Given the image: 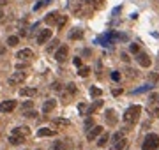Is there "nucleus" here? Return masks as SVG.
<instances>
[{
	"label": "nucleus",
	"mask_w": 159,
	"mask_h": 150,
	"mask_svg": "<svg viewBox=\"0 0 159 150\" xmlns=\"http://www.w3.org/2000/svg\"><path fill=\"white\" fill-rule=\"evenodd\" d=\"M140 113H141V106L133 104V106H129V108L126 110V113L122 115V120H124L126 124H134L140 118Z\"/></svg>",
	"instance_id": "obj_1"
},
{
	"label": "nucleus",
	"mask_w": 159,
	"mask_h": 150,
	"mask_svg": "<svg viewBox=\"0 0 159 150\" xmlns=\"http://www.w3.org/2000/svg\"><path fill=\"white\" fill-rule=\"evenodd\" d=\"M159 149V136L150 132L145 136L143 140V145H141V150H158Z\"/></svg>",
	"instance_id": "obj_2"
},
{
	"label": "nucleus",
	"mask_w": 159,
	"mask_h": 150,
	"mask_svg": "<svg viewBox=\"0 0 159 150\" xmlns=\"http://www.w3.org/2000/svg\"><path fill=\"white\" fill-rule=\"evenodd\" d=\"M50 39H51V28H44V30H39L36 41H37V44H46Z\"/></svg>",
	"instance_id": "obj_3"
},
{
	"label": "nucleus",
	"mask_w": 159,
	"mask_h": 150,
	"mask_svg": "<svg viewBox=\"0 0 159 150\" xmlns=\"http://www.w3.org/2000/svg\"><path fill=\"white\" fill-rule=\"evenodd\" d=\"M18 106V102L14 99H9V101H2L0 102V111L2 113H11L14 108Z\"/></svg>",
	"instance_id": "obj_4"
},
{
	"label": "nucleus",
	"mask_w": 159,
	"mask_h": 150,
	"mask_svg": "<svg viewBox=\"0 0 159 150\" xmlns=\"http://www.w3.org/2000/svg\"><path fill=\"white\" fill-rule=\"evenodd\" d=\"M27 78V73H14L9 76V85H21Z\"/></svg>",
	"instance_id": "obj_5"
},
{
	"label": "nucleus",
	"mask_w": 159,
	"mask_h": 150,
	"mask_svg": "<svg viewBox=\"0 0 159 150\" xmlns=\"http://www.w3.org/2000/svg\"><path fill=\"white\" fill-rule=\"evenodd\" d=\"M101 134H103V127L101 125H94L92 129H88V132H87V140L88 141H94L96 138H99Z\"/></svg>",
	"instance_id": "obj_6"
},
{
	"label": "nucleus",
	"mask_w": 159,
	"mask_h": 150,
	"mask_svg": "<svg viewBox=\"0 0 159 150\" xmlns=\"http://www.w3.org/2000/svg\"><path fill=\"white\" fill-rule=\"evenodd\" d=\"M67 51H69V48H67L65 44L59 46V50L55 51V60H57V62H64V60L67 58Z\"/></svg>",
	"instance_id": "obj_7"
},
{
	"label": "nucleus",
	"mask_w": 159,
	"mask_h": 150,
	"mask_svg": "<svg viewBox=\"0 0 159 150\" xmlns=\"http://www.w3.org/2000/svg\"><path fill=\"white\" fill-rule=\"evenodd\" d=\"M136 62H138L141 67H150V64H152L150 56L147 55V53H138V56H136Z\"/></svg>",
	"instance_id": "obj_8"
},
{
	"label": "nucleus",
	"mask_w": 159,
	"mask_h": 150,
	"mask_svg": "<svg viewBox=\"0 0 159 150\" xmlns=\"http://www.w3.org/2000/svg\"><path fill=\"white\" fill-rule=\"evenodd\" d=\"M55 106H57V101H55V99L44 101V104H42V113H51L55 110Z\"/></svg>",
	"instance_id": "obj_9"
},
{
	"label": "nucleus",
	"mask_w": 159,
	"mask_h": 150,
	"mask_svg": "<svg viewBox=\"0 0 159 150\" xmlns=\"http://www.w3.org/2000/svg\"><path fill=\"white\" fill-rule=\"evenodd\" d=\"M32 56H34V51L28 50V48H25V50H20V51H18L16 58H20V60H30Z\"/></svg>",
	"instance_id": "obj_10"
},
{
	"label": "nucleus",
	"mask_w": 159,
	"mask_h": 150,
	"mask_svg": "<svg viewBox=\"0 0 159 150\" xmlns=\"http://www.w3.org/2000/svg\"><path fill=\"white\" fill-rule=\"evenodd\" d=\"M36 94H37V88H30V87H23V88H20L21 97H34Z\"/></svg>",
	"instance_id": "obj_11"
},
{
	"label": "nucleus",
	"mask_w": 159,
	"mask_h": 150,
	"mask_svg": "<svg viewBox=\"0 0 159 150\" xmlns=\"http://www.w3.org/2000/svg\"><path fill=\"white\" fill-rule=\"evenodd\" d=\"M104 115H106V122H108L110 125H115V124H117V120H119V118H117V113L113 111V110H108Z\"/></svg>",
	"instance_id": "obj_12"
},
{
	"label": "nucleus",
	"mask_w": 159,
	"mask_h": 150,
	"mask_svg": "<svg viewBox=\"0 0 159 150\" xmlns=\"http://www.w3.org/2000/svg\"><path fill=\"white\" fill-rule=\"evenodd\" d=\"M57 134V131L55 129H50V127H41L39 131H37V136H41V138H46V136H55Z\"/></svg>",
	"instance_id": "obj_13"
},
{
	"label": "nucleus",
	"mask_w": 159,
	"mask_h": 150,
	"mask_svg": "<svg viewBox=\"0 0 159 150\" xmlns=\"http://www.w3.org/2000/svg\"><path fill=\"white\" fill-rule=\"evenodd\" d=\"M51 124H53L55 127H69V125H71V122H69L67 118H53Z\"/></svg>",
	"instance_id": "obj_14"
},
{
	"label": "nucleus",
	"mask_w": 159,
	"mask_h": 150,
	"mask_svg": "<svg viewBox=\"0 0 159 150\" xmlns=\"http://www.w3.org/2000/svg\"><path fill=\"white\" fill-rule=\"evenodd\" d=\"M9 143H11V145H21V143H25V136L11 134V136H9Z\"/></svg>",
	"instance_id": "obj_15"
},
{
	"label": "nucleus",
	"mask_w": 159,
	"mask_h": 150,
	"mask_svg": "<svg viewBox=\"0 0 159 150\" xmlns=\"http://www.w3.org/2000/svg\"><path fill=\"white\" fill-rule=\"evenodd\" d=\"M108 140H110V134H108V132H103L99 138H97V147H101V149L106 147V145H108Z\"/></svg>",
	"instance_id": "obj_16"
},
{
	"label": "nucleus",
	"mask_w": 159,
	"mask_h": 150,
	"mask_svg": "<svg viewBox=\"0 0 159 150\" xmlns=\"http://www.w3.org/2000/svg\"><path fill=\"white\" fill-rule=\"evenodd\" d=\"M81 37H83V30L81 28H73L69 32V39L71 41H76V39H81Z\"/></svg>",
	"instance_id": "obj_17"
},
{
	"label": "nucleus",
	"mask_w": 159,
	"mask_h": 150,
	"mask_svg": "<svg viewBox=\"0 0 159 150\" xmlns=\"http://www.w3.org/2000/svg\"><path fill=\"white\" fill-rule=\"evenodd\" d=\"M126 147H127V140H126V138H122V140H119V141H115V143H113V147H111L110 150H124Z\"/></svg>",
	"instance_id": "obj_18"
},
{
	"label": "nucleus",
	"mask_w": 159,
	"mask_h": 150,
	"mask_svg": "<svg viewBox=\"0 0 159 150\" xmlns=\"http://www.w3.org/2000/svg\"><path fill=\"white\" fill-rule=\"evenodd\" d=\"M44 21H46L48 25H55V23L59 21V13H50V14H46Z\"/></svg>",
	"instance_id": "obj_19"
},
{
	"label": "nucleus",
	"mask_w": 159,
	"mask_h": 150,
	"mask_svg": "<svg viewBox=\"0 0 159 150\" xmlns=\"http://www.w3.org/2000/svg\"><path fill=\"white\" fill-rule=\"evenodd\" d=\"M11 134H20V136H28V134H30V131H28V127H14V129L11 131Z\"/></svg>",
	"instance_id": "obj_20"
},
{
	"label": "nucleus",
	"mask_w": 159,
	"mask_h": 150,
	"mask_svg": "<svg viewBox=\"0 0 159 150\" xmlns=\"http://www.w3.org/2000/svg\"><path fill=\"white\" fill-rule=\"evenodd\" d=\"M101 106H103V101H96L92 106H88V108H87V113H85V115H92V113L96 111L97 108H101Z\"/></svg>",
	"instance_id": "obj_21"
},
{
	"label": "nucleus",
	"mask_w": 159,
	"mask_h": 150,
	"mask_svg": "<svg viewBox=\"0 0 159 150\" xmlns=\"http://www.w3.org/2000/svg\"><path fill=\"white\" fill-rule=\"evenodd\" d=\"M18 42H20V37L18 36H9L7 37V46H11V48L18 46Z\"/></svg>",
	"instance_id": "obj_22"
},
{
	"label": "nucleus",
	"mask_w": 159,
	"mask_h": 150,
	"mask_svg": "<svg viewBox=\"0 0 159 150\" xmlns=\"http://www.w3.org/2000/svg\"><path fill=\"white\" fill-rule=\"evenodd\" d=\"M50 150H65V143L62 140H57L55 143H51V149Z\"/></svg>",
	"instance_id": "obj_23"
},
{
	"label": "nucleus",
	"mask_w": 159,
	"mask_h": 150,
	"mask_svg": "<svg viewBox=\"0 0 159 150\" xmlns=\"http://www.w3.org/2000/svg\"><path fill=\"white\" fill-rule=\"evenodd\" d=\"M78 74L81 76V78H87V76L90 74V67H85V65H81L78 71Z\"/></svg>",
	"instance_id": "obj_24"
},
{
	"label": "nucleus",
	"mask_w": 159,
	"mask_h": 150,
	"mask_svg": "<svg viewBox=\"0 0 159 150\" xmlns=\"http://www.w3.org/2000/svg\"><path fill=\"white\" fill-rule=\"evenodd\" d=\"M101 94H103V90L97 88V87H92V88H90V95H92V97H101Z\"/></svg>",
	"instance_id": "obj_25"
},
{
	"label": "nucleus",
	"mask_w": 159,
	"mask_h": 150,
	"mask_svg": "<svg viewBox=\"0 0 159 150\" xmlns=\"http://www.w3.org/2000/svg\"><path fill=\"white\" fill-rule=\"evenodd\" d=\"M32 106H34V102H32V101H25V102L21 104V111H27V110H32Z\"/></svg>",
	"instance_id": "obj_26"
},
{
	"label": "nucleus",
	"mask_w": 159,
	"mask_h": 150,
	"mask_svg": "<svg viewBox=\"0 0 159 150\" xmlns=\"http://www.w3.org/2000/svg\"><path fill=\"white\" fill-rule=\"evenodd\" d=\"M21 113H23V117H27V118H34V117L37 115V113L32 111V110H27V111H21Z\"/></svg>",
	"instance_id": "obj_27"
},
{
	"label": "nucleus",
	"mask_w": 159,
	"mask_h": 150,
	"mask_svg": "<svg viewBox=\"0 0 159 150\" xmlns=\"http://www.w3.org/2000/svg\"><path fill=\"white\" fill-rule=\"evenodd\" d=\"M158 102H159V94H152L150 95V106H154Z\"/></svg>",
	"instance_id": "obj_28"
},
{
	"label": "nucleus",
	"mask_w": 159,
	"mask_h": 150,
	"mask_svg": "<svg viewBox=\"0 0 159 150\" xmlns=\"http://www.w3.org/2000/svg\"><path fill=\"white\" fill-rule=\"evenodd\" d=\"M65 21H67V16H59V21H57V25H59V28H62V27L65 25Z\"/></svg>",
	"instance_id": "obj_29"
},
{
	"label": "nucleus",
	"mask_w": 159,
	"mask_h": 150,
	"mask_svg": "<svg viewBox=\"0 0 159 150\" xmlns=\"http://www.w3.org/2000/svg\"><path fill=\"white\" fill-rule=\"evenodd\" d=\"M65 90H67L69 94H74V92H76V85H74V83H69V85L65 87Z\"/></svg>",
	"instance_id": "obj_30"
},
{
	"label": "nucleus",
	"mask_w": 159,
	"mask_h": 150,
	"mask_svg": "<svg viewBox=\"0 0 159 150\" xmlns=\"http://www.w3.org/2000/svg\"><path fill=\"white\" fill-rule=\"evenodd\" d=\"M129 50H131V53H140V46L138 44H134V42L129 46Z\"/></svg>",
	"instance_id": "obj_31"
},
{
	"label": "nucleus",
	"mask_w": 159,
	"mask_h": 150,
	"mask_svg": "<svg viewBox=\"0 0 159 150\" xmlns=\"http://www.w3.org/2000/svg\"><path fill=\"white\" fill-rule=\"evenodd\" d=\"M122 138H124V132H115L111 140H113V143H115V141H119V140H122Z\"/></svg>",
	"instance_id": "obj_32"
},
{
	"label": "nucleus",
	"mask_w": 159,
	"mask_h": 150,
	"mask_svg": "<svg viewBox=\"0 0 159 150\" xmlns=\"http://www.w3.org/2000/svg\"><path fill=\"white\" fill-rule=\"evenodd\" d=\"M111 79H113V81H119L120 79V73L119 71H113V73H111Z\"/></svg>",
	"instance_id": "obj_33"
},
{
	"label": "nucleus",
	"mask_w": 159,
	"mask_h": 150,
	"mask_svg": "<svg viewBox=\"0 0 159 150\" xmlns=\"http://www.w3.org/2000/svg\"><path fill=\"white\" fill-rule=\"evenodd\" d=\"M57 44H59V41H51V42H50V46H48V51L55 50V48H57Z\"/></svg>",
	"instance_id": "obj_34"
},
{
	"label": "nucleus",
	"mask_w": 159,
	"mask_h": 150,
	"mask_svg": "<svg viewBox=\"0 0 159 150\" xmlns=\"http://www.w3.org/2000/svg\"><path fill=\"white\" fill-rule=\"evenodd\" d=\"M78 110H80V113H81V115H85V113H87V104H83V102H81V104L78 106Z\"/></svg>",
	"instance_id": "obj_35"
},
{
	"label": "nucleus",
	"mask_w": 159,
	"mask_h": 150,
	"mask_svg": "<svg viewBox=\"0 0 159 150\" xmlns=\"http://www.w3.org/2000/svg\"><path fill=\"white\" fill-rule=\"evenodd\" d=\"M51 90H55V92H59V90H60V83H59V81H55V83L51 85Z\"/></svg>",
	"instance_id": "obj_36"
},
{
	"label": "nucleus",
	"mask_w": 159,
	"mask_h": 150,
	"mask_svg": "<svg viewBox=\"0 0 159 150\" xmlns=\"http://www.w3.org/2000/svg\"><path fill=\"white\" fill-rule=\"evenodd\" d=\"M73 64H74L76 67H81V58H80V56H76V58L73 60Z\"/></svg>",
	"instance_id": "obj_37"
},
{
	"label": "nucleus",
	"mask_w": 159,
	"mask_h": 150,
	"mask_svg": "<svg viewBox=\"0 0 159 150\" xmlns=\"http://www.w3.org/2000/svg\"><path fill=\"white\" fill-rule=\"evenodd\" d=\"M111 94H113L115 97H117V95H120V94H122V88H113V90H111Z\"/></svg>",
	"instance_id": "obj_38"
},
{
	"label": "nucleus",
	"mask_w": 159,
	"mask_h": 150,
	"mask_svg": "<svg viewBox=\"0 0 159 150\" xmlns=\"http://www.w3.org/2000/svg\"><path fill=\"white\" fill-rule=\"evenodd\" d=\"M92 124H94V122H92V118H87V122H85V127H92Z\"/></svg>",
	"instance_id": "obj_39"
},
{
	"label": "nucleus",
	"mask_w": 159,
	"mask_h": 150,
	"mask_svg": "<svg viewBox=\"0 0 159 150\" xmlns=\"http://www.w3.org/2000/svg\"><path fill=\"white\" fill-rule=\"evenodd\" d=\"M122 60H124V62H129V56H127V53H122Z\"/></svg>",
	"instance_id": "obj_40"
},
{
	"label": "nucleus",
	"mask_w": 159,
	"mask_h": 150,
	"mask_svg": "<svg viewBox=\"0 0 159 150\" xmlns=\"http://www.w3.org/2000/svg\"><path fill=\"white\" fill-rule=\"evenodd\" d=\"M16 67H18V69H25V67H27V64H21V62H20V64H18Z\"/></svg>",
	"instance_id": "obj_41"
},
{
	"label": "nucleus",
	"mask_w": 159,
	"mask_h": 150,
	"mask_svg": "<svg viewBox=\"0 0 159 150\" xmlns=\"http://www.w3.org/2000/svg\"><path fill=\"white\" fill-rule=\"evenodd\" d=\"M85 2H87V4H94L96 0H85Z\"/></svg>",
	"instance_id": "obj_42"
},
{
	"label": "nucleus",
	"mask_w": 159,
	"mask_h": 150,
	"mask_svg": "<svg viewBox=\"0 0 159 150\" xmlns=\"http://www.w3.org/2000/svg\"><path fill=\"white\" fill-rule=\"evenodd\" d=\"M2 19H4V13H2V11H0V21H2Z\"/></svg>",
	"instance_id": "obj_43"
}]
</instances>
